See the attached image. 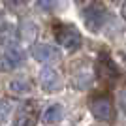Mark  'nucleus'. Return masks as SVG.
<instances>
[{
	"label": "nucleus",
	"mask_w": 126,
	"mask_h": 126,
	"mask_svg": "<svg viewBox=\"0 0 126 126\" xmlns=\"http://www.w3.org/2000/svg\"><path fill=\"white\" fill-rule=\"evenodd\" d=\"M83 15H85V23H87V26H89L92 32L100 30L102 26L105 25V21H107V10H105L104 4H100V2H92V4H89L83 10Z\"/></svg>",
	"instance_id": "f257e3e1"
},
{
	"label": "nucleus",
	"mask_w": 126,
	"mask_h": 126,
	"mask_svg": "<svg viewBox=\"0 0 126 126\" xmlns=\"http://www.w3.org/2000/svg\"><path fill=\"white\" fill-rule=\"evenodd\" d=\"M122 107L126 109V90H124V94H122Z\"/></svg>",
	"instance_id": "9b49d317"
},
{
	"label": "nucleus",
	"mask_w": 126,
	"mask_h": 126,
	"mask_svg": "<svg viewBox=\"0 0 126 126\" xmlns=\"http://www.w3.org/2000/svg\"><path fill=\"white\" fill-rule=\"evenodd\" d=\"M57 42L66 51H75V49L81 47L83 38H81V34L75 30L74 26H60L57 30Z\"/></svg>",
	"instance_id": "7ed1b4c3"
},
{
	"label": "nucleus",
	"mask_w": 126,
	"mask_h": 126,
	"mask_svg": "<svg viewBox=\"0 0 126 126\" xmlns=\"http://www.w3.org/2000/svg\"><path fill=\"white\" fill-rule=\"evenodd\" d=\"M90 111L98 121H111L113 119V102L107 94H100L90 100Z\"/></svg>",
	"instance_id": "f03ea898"
},
{
	"label": "nucleus",
	"mask_w": 126,
	"mask_h": 126,
	"mask_svg": "<svg viewBox=\"0 0 126 126\" xmlns=\"http://www.w3.org/2000/svg\"><path fill=\"white\" fill-rule=\"evenodd\" d=\"M121 11H122V17H124V19H126V2H124V4H122V10H121Z\"/></svg>",
	"instance_id": "f8f14e48"
},
{
	"label": "nucleus",
	"mask_w": 126,
	"mask_h": 126,
	"mask_svg": "<svg viewBox=\"0 0 126 126\" xmlns=\"http://www.w3.org/2000/svg\"><path fill=\"white\" fill-rule=\"evenodd\" d=\"M25 62V55L19 47H8L0 53V70H15Z\"/></svg>",
	"instance_id": "39448f33"
},
{
	"label": "nucleus",
	"mask_w": 126,
	"mask_h": 126,
	"mask_svg": "<svg viewBox=\"0 0 126 126\" xmlns=\"http://www.w3.org/2000/svg\"><path fill=\"white\" fill-rule=\"evenodd\" d=\"M62 105L60 104H53V105H49L47 109L43 111V115H42V122L43 124H57L60 119H62Z\"/></svg>",
	"instance_id": "6e6552de"
},
{
	"label": "nucleus",
	"mask_w": 126,
	"mask_h": 126,
	"mask_svg": "<svg viewBox=\"0 0 126 126\" xmlns=\"http://www.w3.org/2000/svg\"><path fill=\"white\" fill-rule=\"evenodd\" d=\"M11 111V102L10 100H2L0 102V122H4L8 119V113Z\"/></svg>",
	"instance_id": "9d476101"
},
{
	"label": "nucleus",
	"mask_w": 126,
	"mask_h": 126,
	"mask_svg": "<svg viewBox=\"0 0 126 126\" xmlns=\"http://www.w3.org/2000/svg\"><path fill=\"white\" fill-rule=\"evenodd\" d=\"M36 122H38V104L25 102L15 113L13 126H36Z\"/></svg>",
	"instance_id": "20e7f679"
},
{
	"label": "nucleus",
	"mask_w": 126,
	"mask_h": 126,
	"mask_svg": "<svg viewBox=\"0 0 126 126\" xmlns=\"http://www.w3.org/2000/svg\"><path fill=\"white\" fill-rule=\"evenodd\" d=\"M32 57L38 62H55L60 58V49L51 43H38L32 49Z\"/></svg>",
	"instance_id": "423d86ee"
},
{
	"label": "nucleus",
	"mask_w": 126,
	"mask_h": 126,
	"mask_svg": "<svg viewBox=\"0 0 126 126\" xmlns=\"http://www.w3.org/2000/svg\"><path fill=\"white\" fill-rule=\"evenodd\" d=\"M40 83L47 92H53V90H57L60 87V75H58V72L55 68L47 66V68H43L40 72Z\"/></svg>",
	"instance_id": "0eeeda50"
},
{
	"label": "nucleus",
	"mask_w": 126,
	"mask_h": 126,
	"mask_svg": "<svg viewBox=\"0 0 126 126\" xmlns=\"http://www.w3.org/2000/svg\"><path fill=\"white\" fill-rule=\"evenodd\" d=\"M8 89H10L11 94H15V96H25V94H28V92L32 90V83L28 81V79L17 77V79H13V81H10Z\"/></svg>",
	"instance_id": "1a4fd4ad"
}]
</instances>
